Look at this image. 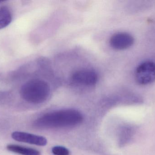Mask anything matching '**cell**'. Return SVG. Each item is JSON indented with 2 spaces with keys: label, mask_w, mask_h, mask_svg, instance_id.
<instances>
[{
  "label": "cell",
  "mask_w": 155,
  "mask_h": 155,
  "mask_svg": "<svg viewBox=\"0 0 155 155\" xmlns=\"http://www.w3.org/2000/svg\"><path fill=\"white\" fill-rule=\"evenodd\" d=\"M12 137L17 142L38 146H45L47 143V139L45 137L25 132L18 131L13 132L12 134Z\"/></svg>",
  "instance_id": "4"
},
{
  "label": "cell",
  "mask_w": 155,
  "mask_h": 155,
  "mask_svg": "<svg viewBox=\"0 0 155 155\" xmlns=\"http://www.w3.org/2000/svg\"><path fill=\"white\" fill-rule=\"evenodd\" d=\"M82 120L81 114L74 110H65L46 115L35 122V126L41 127L74 126Z\"/></svg>",
  "instance_id": "1"
},
{
  "label": "cell",
  "mask_w": 155,
  "mask_h": 155,
  "mask_svg": "<svg viewBox=\"0 0 155 155\" xmlns=\"http://www.w3.org/2000/svg\"><path fill=\"white\" fill-rule=\"evenodd\" d=\"M136 127L133 126L128 125L122 128L120 135V144L122 145L129 143L136 133Z\"/></svg>",
  "instance_id": "8"
},
{
  "label": "cell",
  "mask_w": 155,
  "mask_h": 155,
  "mask_svg": "<svg viewBox=\"0 0 155 155\" xmlns=\"http://www.w3.org/2000/svg\"><path fill=\"white\" fill-rule=\"evenodd\" d=\"M52 153L54 155H70V152L66 147L62 146L54 147L52 149Z\"/></svg>",
  "instance_id": "10"
},
{
  "label": "cell",
  "mask_w": 155,
  "mask_h": 155,
  "mask_svg": "<svg viewBox=\"0 0 155 155\" xmlns=\"http://www.w3.org/2000/svg\"><path fill=\"white\" fill-rule=\"evenodd\" d=\"M135 79L138 84L147 85L155 82V62L146 61L141 63L135 71Z\"/></svg>",
  "instance_id": "3"
},
{
  "label": "cell",
  "mask_w": 155,
  "mask_h": 155,
  "mask_svg": "<svg viewBox=\"0 0 155 155\" xmlns=\"http://www.w3.org/2000/svg\"><path fill=\"white\" fill-rule=\"evenodd\" d=\"M72 78L74 82L79 84L92 86L96 83L98 77L97 74L94 71L81 70L74 73Z\"/></svg>",
  "instance_id": "6"
},
{
  "label": "cell",
  "mask_w": 155,
  "mask_h": 155,
  "mask_svg": "<svg viewBox=\"0 0 155 155\" xmlns=\"http://www.w3.org/2000/svg\"><path fill=\"white\" fill-rule=\"evenodd\" d=\"M50 93L48 84L42 80H31L22 86L20 94L23 99L31 103H40L46 100Z\"/></svg>",
  "instance_id": "2"
},
{
  "label": "cell",
  "mask_w": 155,
  "mask_h": 155,
  "mask_svg": "<svg viewBox=\"0 0 155 155\" xmlns=\"http://www.w3.org/2000/svg\"><path fill=\"white\" fill-rule=\"evenodd\" d=\"M7 150L21 155H41L38 150L30 147H25L15 144H9L6 146Z\"/></svg>",
  "instance_id": "7"
},
{
  "label": "cell",
  "mask_w": 155,
  "mask_h": 155,
  "mask_svg": "<svg viewBox=\"0 0 155 155\" xmlns=\"http://www.w3.org/2000/svg\"><path fill=\"white\" fill-rule=\"evenodd\" d=\"M12 13L8 7H0V30L8 26L12 21Z\"/></svg>",
  "instance_id": "9"
},
{
  "label": "cell",
  "mask_w": 155,
  "mask_h": 155,
  "mask_svg": "<svg viewBox=\"0 0 155 155\" xmlns=\"http://www.w3.org/2000/svg\"><path fill=\"white\" fill-rule=\"evenodd\" d=\"M134 42L133 35L127 32H119L111 37L110 43L114 49L124 50L132 46Z\"/></svg>",
  "instance_id": "5"
}]
</instances>
